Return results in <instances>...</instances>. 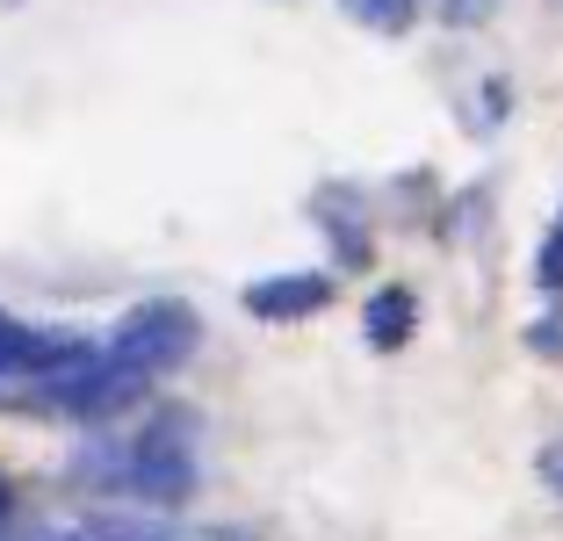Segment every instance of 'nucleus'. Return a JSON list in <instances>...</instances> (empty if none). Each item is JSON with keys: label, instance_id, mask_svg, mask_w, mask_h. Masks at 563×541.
<instances>
[]
</instances>
